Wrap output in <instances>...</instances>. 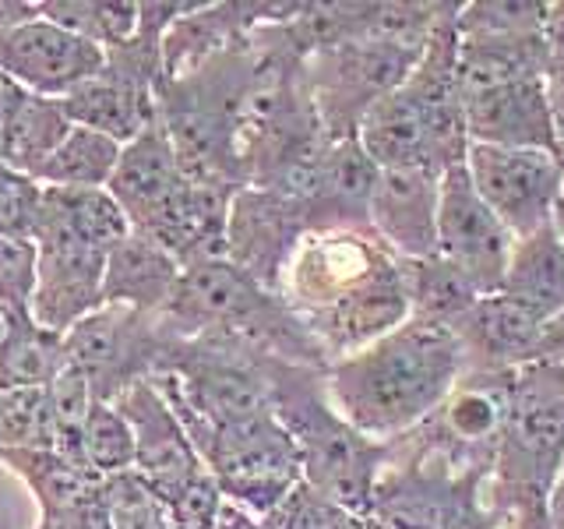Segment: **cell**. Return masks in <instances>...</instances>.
<instances>
[{
  "instance_id": "1",
  "label": "cell",
  "mask_w": 564,
  "mask_h": 529,
  "mask_svg": "<svg viewBox=\"0 0 564 529\" xmlns=\"http://www.w3.org/2000/svg\"><path fill=\"white\" fill-rule=\"evenodd\" d=\"M466 370L452 328L410 317L384 339L328 364L325 388L346 423L375 441H395L441 410Z\"/></svg>"
},
{
  "instance_id": "2",
  "label": "cell",
  "mask_w": 564,
  "mask_h": 529,
  "mask_svg": "<svg viewBox=\"0 0 564 529\" xmlns=\"http://www.w3.org/2000/svg\"><path fill=\"white\" fill-rule=\"evenodd\" d=\"M564 463V367L529 364L516 375L508 417L480 484L494 529H551L546 501Z\"/></svg>"
},
{
  "instance_id": "3",
  "label": "cell",
  "mask_w": 564,
  "mask_h": 529,
  "mask_svg": "<svg viewBox=\"0 0 564 529\" xmlns=\"http://www.w3.org/2000/svg\"><path fill=\"white\" fill-rule=\"evenodd\" d=\"M269 385L272 410L300 452L304 484L335 508L367 519L392 441L367 438L339 417L328 399L325 370L269 360Z\"/></svg>"
},
{
  "instance_id": "4",
  "label": "cell",
  "mask_w": 564,
  "mask_h": 529,
  "mask_svg": "<svg viewBox=\"0 0 564 529\" xmlns=\"http://www.w3.org/2000/svg\"><path fill=\"white\" fill-rule=\"evenodd\" d=\"M420 50V43L388 35H357L311 53L304 78L328 141L357 138L364 114L405 82Z\"/></svg>"
},
{
  "instance_id": "5",
  "label": "cell",
  "mask_w": 564,
  "mask_h": 529,
  "mask_svg": "<svg viewBox=\"0 0 564 529\" xmlns=\"http://www.w3.org/2000/svg\"><path fill=\"white\" fill-rule=\"evenodd\" d=\"M184 431L202 463H208L219 490L264 516L275 511L304 481L300 452L275 413L226 423V428L184 423Z\"/></svg>"
},
{
  "instance_id": "6",
  "label": "cell",
  "mask_w": 564,
  "mask_h": 529,
  "mask_svg": "<svg viewBox=\"0 0 564 529\" xmlns=\"http://www.w3.org/2000/svg\"><path fill=\"white\" fill-rule=\"evenodd\" d=\"M487 473H455L431 455H392L378 476L370 522L378 529H494L480 505Z\"/></svg>"
},
{
  "instance_id": "7",
  "label": "cell",
  "mask_w": 564,
  "mask_h": 529,
  "mask_svg": "<svg viewBox=\"0 0 564 529\" xmlns=\"http://www.w3.org/2000/svg\"><path fill=\"white\" fill-rule=\"evenodd\" d=\"M170 346L155 317L128 304H102L64 332L67 364L88 378L96 402H117L134 381L152 378Z\"/></svg>"
},
{
  "instance_id": "8",
  "label": "cell",
  "mask_w": 564,
  "mask_h": 529,
  "mask_svg": "<svg viewBox=\"0 0 564 529\" xmlns=\"http://www.w3.org/2000/svg\"><path fill=\"white\" fill-rule=\"evenodd\" d=\"M32 244L40 258H35V293L29 314L35 325L64 335L82 317L102 307L106 251L85 244L75 229L43 208L35 212Z\"/></svg>"
},
{
  "instance_id": "9",
  "label": "cell",
  "mask_w": 564,
  "mask_h": 529,
  "mask_svg": "<svg viewBox=\"0 0 564 529\" xmlns=\"http://www.w3.org/2000/svg\"><path fill=\"white\" fill-rule=\"evenodd\" d=\"M463 166L476 194L511 229L516 240L551 223L554 205L564 191V152L501 149L469 141Z\"/></svg>"
},
{
  "instance_id": "10",
  "label": "cell",
  "mask_w": 564,
  "mask_h": 529,
  "mask_svg": "<svg viewBox=\"0 0 564 529\" xmlns=\"http://www.w3.org/2000/svg\"><path fill=\"white\" fill-rule=\"evenodd\" d=\"M516 237L476 194L466 166L441 176L437 205V255L463 272L480 296L501 293Z\"/></svg>"
},
{
  "instance_id": "11",
  "label": "cell",
  "mask_w": 564,
  "mask_h": 529,
  "mask_svg": "<svg viewBox=\"0 0 564 529\" xmlns=\"http://www.w3.org/2000/svg\"><path fill=\"white\" fill-rule=\"evenodd\" d=\"M113 406L128 417L134 431L138 481L159 505H173L176 494L205 473V463L194 452L181 417L173 413V406L152 385V378L134 381Z\"/></svg>"
},
{
  "instance_id": "12",
  "label": "cell",
  "mask_w": 564,
  "mask_h": 529,
  "mask_svg": "<svg viewBox=\"0 0 564 529\" xmlns=\"http://www.w3.org/2000/svg\"><path fill=\"white\" fill-rule=\"evenodd\" d=\"M102 64V46L64 32L43 14L0 32V71L32 96L64 99L70 88L96 78Z\"/></svg>"
},
{
  "instance_id": "13",
  "label": "cell",
  "mask_w": 564,
  "mask_h": 529,
  "mask_svg": "<svg viewBox=\"0 0 564 529\" xmlns=\"http://www.w3.org/2000/svg\"><path fill=\"white\" fill-rule=\"evenodd\" d=\"M307 234V216L296 202L264 187H243L229 202L226 216V258L279 293V282Z\"/></svg>"
},
{
  "instance_id": "14",
  "label": "cell",
  "mask_w": 564,
  "mask_h": 529,
  "mask_svg": "<svg viewBox=\"0 0 564 529\" xmlns=\"http://www.w3.org/2000/svg\"><path fill=\"white\" fill-rule=\"evenodd\" d=\"M466 131L476 145L561 152L546 78H519L463 96Z\"/></svg>"
},
{
  "instance_id": "15",
  "label": "cell",
  "mask_w": 564,
  "mask_h": 529,
  "mask_svg": "<svg viewBox=\"0 0 564 529\" xmlns=\"http://www.w3.org/2000/svg\"><path fill=\"white\" fill-rule=\"evenodd\" d=\"M441 173L381 170L370 198V229L399 261L437 255Z\"/></svg>"
},
{
  "instance_id": "16",
  "label": "cell",
  "mask_w": 564,
  "mask_h": 529,
  "mask_svg": "<svg viewBox=\"0 0 564 529\" xmlns=\"http://www.w3.org/2000/svg\"><path fill=\"white\" fill-rule=\"evenodd\" d=\"M540 328L543 317L505 293H490L476 300L452 332L463 346L466 370L501 375V370H522L536 364Z\"/></svg>"
},
{
  "instance_id": "17",
  "label": "cell",
  "mask_w": 564,
  "mask_h": 529,
  "mask_svg": "<svg viewBox=\"0 0 564 529\" xmlns=\"http://www.w3.org/2000/svg\"><path fill=\"white\" fill-rule=\"evenodd\" d=\"M381 170L375 166L357 138L332 141L322 173H317V187L311 202L304 205L307 234L317 229H360V234H375L370 229V198H375Z\"/></svg>"
},
{
  "instance_id": "18",
  "label": "cell",
  "mask_w": 564,
  "mask_h": 529,
  "mask_svg": "<svg viewBox=\"0 0 564 529\" xmlns=\"http://www.w3.org/2000/svg\"><path fill=\"white\" fill-rule=\"evenodd\" d=\"M184 264L155 240L131 234L106 255L102 304H128L141 314H159L176 290Z\"/></svg>"
},
{
  "instance_id": "19",
  "label": "cell",
  "mask_w": 564,
  "mask_h": 529,
  "mask_svg": "<svg viewBox=\"0 0 564 529\" xmlns=\"http://www.w3.org/2000/svg\"><path fill=\"white\" fill-rule=\"evenodd\" d=\"M501 293L543 322L564 311V244L557 240L551 223L516 240Z\"/></svg>"
},
{
  "instance_id": "20",
  "label": "cell",
  "mask_w": 564,
  "mask_h": 529,
  "mask_svg": "<svg viewBox=\"0 0 564 529\" xmlns=\"http://www.w3.org/2000/svg\"><path fill=\"white\" fill-rule=\"evenodd\" d=\"M0 392L46 388L67 367L64 335L35 325L29 311H0Z\"/></svg>"
},
{
  "instance_id": "21",
  "label": "cell",
  "mask_w": 564,
  "mask_h": 529,
  "mask_svg": "<svg viewBox=\"0 0 564 529\" xmlns=\"http://www.w3.org/2000/svg\"><path fill=\"white\" fill-rule=\"evenodd\" d=\"M70 131V120L64 114L61 99H43V96H29L22 102L8 128L0 131V163L8 170L32 176L40 184V173L50 163V155L61 149V141Z\"/></svg>"
},
{
  "instance_id": "22",
  "label": "cell",
  "mask_w": 564,
  "mask_h": 529,
  "mask_svg": "<svg viewBox=\"0 0 564 529\" xmlns=\"http://www.w3.org/2000/svg\"><path fill=\"white\" fill-rule=\"evenodd\" d=\"M405 293H410V317L441 328H455L463 322V314L480 300V293L473 290V282L448 264L441 255L399 261Z\"/></svg>"
},
{
  "instance_id": "23",
  "label": "cell",
  "mask_w": 564,
  "mask_h": 529,
  "mask_svg": "<svg viewBox=\"0 0 564 529\" xmlns=\"http://www.w3.org/2000/svg\"><path fill=\"white\" fill-rule=\"evenodd\" d=\"M120 141L106 138L93 128L70 123L61 149L50 155L40 173L43 187H106L120 163Z\"/></svg>"
},
{
  "instance_id": "24",
  "label": "cell",
  "mask_w": 564,
  "mask_h": 529,
  "mask_svg": "<svg viewBox=\"0 0 564 529\" xmlns=\"http://www.w3.org/2000/svg\"><path fill=\"white\" fill-rule=\"evenodd\" d=\"M40 14L70 35L113 50L138 32L141 4H131V0H50V4H40Z\"/></svg>"
},
{
  "instance_id": "25",
  "label": "cell",
  "mask_w": 564,
  "mask_h": 529,
  "mask_svg": "<svg viewBox=\"0 0 564 529\" xmlns=\"http://www.w3.org/2000/svg\"><path fill=\"white\" fill-rule=\"evenodd\" d=\"M134 431L128 417H123L113 402H93L82 431V458L85 466L99 473V476H113V473H128L134 469Z\"/></svg>"
},
{
  "instance_id": "26",
  "label": "cell",
  "mask_w": 564,
  "mask_h": 529,
  "mask_svg": "<svg viewBox=\"0 0 564 529\" xmlns=\"http://www.w3.org/2000/svg\"><path fill=\"white\" fill-rule=\"evenodd\" d=\"M53 449V413L46 388L0 392V452Z\"/></svg>"
},
{
  "instance_id": "27",
  "label": "cell",
  "mask_w": 564,
  "mask_h": 529,
  "mask_svg": "<svg viewBox=\"0 0 564 529\" xmlns=\"http://www.w3.org/2000/svg\"><path fill=\"white\" fill-rule=\"evenodd\" d=\"M35 244L0 237V311H29L35 293Z\"/></svg>"
},
{
  "instance_id": "28",
  "label": "cell",
  "mask_w": 564,
  "mask_h": 529,
  "mask_svg": "<svg viewBox=\"0 0 564 529\" xmlns=\"http://www.w3.org/2000/svg\"><path fill=\"white\" fill-rule=\"evenodd\" d=\"M543 43L551 53V71L564 67V0L543 4Z\"/></svg>"
},
{
  "instance_id": "29",
  "label": "cell",
  "mask_w": 564,
  "mask_h": 529,
  "mask_svg": "<svg viewBox=\"0 0 564 529\" xmlns=\"http://www.w3.org/2000/svg\"><path fill=\"white\" fill-rule=\"evenodd\" d=\"M536 364L564 367V311H557L554 317H546V322H543V328H540Z\"/></svg>"
},
{
  "instance_id": "30",
  "label": "cell",
  "mask_w": 564,
  "mask_h": 529,
  "mask_svg": "<svg viewBox=\"0 0 564 529\" xmlns=\"http://www.w3.org/2000/svg\"><path fill=\"white\" fill-rule=\"evenodd\" d=\"M32 93H25L22 85H18L14 78H8L4 71H0V131L8 128V120L22 110V102L29 99Z\"/></svg>"
},
{
  "instance_id": "31",
  "label": "cell",
  "mask_w": 564,
  "mask_h": 529,
  "mask_svg": "<svg viewBox=\"0 0 564 529\" xmlns=\"http://www.w3.org/2000/svg\"><path fill=\"white\" fill-rule=\"evenodd\" d=\"M546 93H551V110H554V128H557V141L564 149V67H554L546 75Z\"/></svg>"
},
{
  "instance_id": "32",
  "label": "cell",
  "mask_w": 564,
  "mask_h": 529,
  "mask_svg": "<svg viewBox=\"0 0 564 529\" xmlns=\"http://www.w3.org/2000/svg\"><path fill=\"white\" fill-rule=\"evenodd\" d=\"M546 526L564 529V463H561V473L551 487V501H546Z\"/></svg>"
},
{
  "instance_id": "33",
  "label": "cell",
  "mask_w": 564,
  "mask_h": 529,
  "mask_svg": "<svg viewBox=\"0 0 564 529\" xmlns=\"http://www.w3.org/2000/svg\"><path fill=\"white\" fill-rule=\"evenodd\" d=\"M551 226H554V234H557V240L564 244V191H561V198H557V205H554V216H551Z\"/></svg>"
},
{
  "instance_id": "34",
  "label": "cell",
  "mask_w": 564,
  "mask_h": 529,
  "mask_svg": "<svg viewBox=\"0 0 564 529\" xmlns=\"http://www.w3.org/2000/svg\"><path fill=\"white\" fill-rule=\"evenodd\" d=\"M4 173H8V166H4V163H0V176H4Z\"/></svg>"
}]
</instances>
